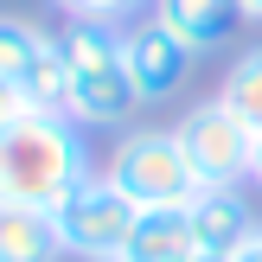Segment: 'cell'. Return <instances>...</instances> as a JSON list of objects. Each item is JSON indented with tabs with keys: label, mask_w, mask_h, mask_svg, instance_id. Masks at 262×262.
Returning a JSON list of instances; mask_svg holds the SVG:
<instances>
[{
	"label": "cell",
	"mask_w": 262,
	"mask_h": 262,
	"mask_svg": "<svg viewBox=\"0 0 262 262\" xmlns=\"http://www.w3.org/2000/svg\"><path fill=\"white\" fill-rule=\"evenodd\" d=\"M90 166V141L71 115H26L0 135V211H58Z\"/></svg>",
	"instance_id": "6da1fadb"
},
{
	"label": "cell",
	"mask_w": 262,
	"mask_h": 262,
	"mask_svg": "<svg viewBox=\"0 0 262 262\" xmlns=\"http://www.w3.org/2000/svg\"><path fill=\"white\" fill-rule=\"evenodd\" d=\"M64 51V71H71V115L77 128H122L128 115L141 109L135 83H128V64H122V26H102V19H71L58 32Z\"/></svg>",
	"instance_id": "7a4b0ae2"
},
{
	"label": "cell",
	"mask_w": 262,
	"mask_h": 262,
	"mask_svg": "<svg viewBox=\"0 0 262 262\" xmlns=\"http://www.w3.org/2000/svg\"><path fill=\"white\" fill-rule=\"evenodd\" d=\"M102 179H109L115 192H128L141 211H186V205L205 192L199 166L186 160V147H179L173 128H128V135L109 147Z\"/></svg>",
	"instance_id": "3957f363"
},
{
	"label": "cell",
	"mask_w": 262,
	"mask_h": 262,
	"mask_svg": "<svg viewBox=\"0 0 262 262\" xmlns=\"http://www.w3.org/2000/svg\"><path fill=\"white\" fill-rule=\"evenodd\" d=\"M51 224H58V243H64L71 262H122L128 237H135V224H141V205L128 199V192H115L102 173H90L83 186L51 211Z\"/></svg>",
	"instance_id": "277c9868"
},
{
	"label": "cell",
	"mask_w": 262,
	"mask_h": 262,
	"mask_svg": "<svg viewBox=\"0 0 262 262\" xmlns=\"http://www.w3.org/2000/svg\"><path fill=\"white\" fill-rule=\"evenodd\" d=\"M179 147H186V160L199 166L205 186H237V179H250V160H256V128L243 122L230 102H192L186 115L173 122Z\"/></svg>",
	"instance_id": "5b68a950"
},
{
	"label": "cell",
	"mask_w": 262,
	"mask_h": 262,
	"mask_svg": "<svg viewBox=\"0 0 262 262\" xmlns=\"http://www.w3.org/2000/svg\"><path fill=\"white\" fill-rule=\"evenodd\" d=\"M122 64H128V83H135L141 109H147V102L179 96V83H186V71H192V51L179 45L166 26L128 19V26H122Z\"/></svg>",
	"instance_id": "8992f818"
},
{
	"label": "cell",
	"mask_w": 262,
	"mask_h": 262,
	"mask_svg": "<svg viewBox=\"0 0 262 262\" xmlns=\"http://www.w3.org/2000/svg\"><path fill=\"white\" fill-rule=\"evenodd\" d=\"M186 217H192V237H199V250H205V256H217V262H230L243 243L256 237V211H250V199H243L237 186H205L199 199L186 205Z\"/></svg>",
	"instance_id": "52a82bcc"
},
{
	"label": "cell",
	"mask_w": 262,
	"mask_h": 262,
	"mask_svg": "<svg viewBox=\"0 0 262 262\" xmlns=\"http://www.w3.org/2000/svg\"><path fill=\"white\" fill-rule=\"evenodd\" d=\"M147 19L166 26V32H173L192 58H205V51H217L230 32H237L243 7H237V0H154Z\"/></svg>",
	"instance_id": "ba28073f"
},
{
	"label": "cell",
	"mask_w": 262,
	"mask_h": 262,
	"mask_svg": "<svg viewBox=\"0 0 262 262\" xmlns=\"http://www.w3.org/2000/svg\"><path fill=\"white\" fill-rule=\"evenodd\" d=\"M199 237H192V217L186 211H141L135 237H128L122 262H199Z\"/></svg>",
	"instance_id": "9c48e42d"
},
{
	"label": "cell",
	"mask_w": 262,
	"mask_h": 262,
	"mask_svg": "<svg viewBox=\"0 0 262 262\" xmlns=\"http://www.w3.org/2000/svg\"><path fill=\"white\" fill-rule=\"evenodd\" d=\"M0 262H64L51 211H0Z\"/></svg>",
	"instance_id": "30bf717a"
},
{
	"label": "cell",
	"mask_w": 262,
	"mask_h": 262,
	"mask_svg": "<svg viewBox=\"0 0 262 262\" xmlns=\"http://www.w3.org/2000/svg\"><path fill=\"white\" fill-rule=\"evenodd\" d=\"M26 102H32L38 115H64V102H71V71H64V51H58V32H45V45H38L32 71H26Z\"/></svg>",
	"instance_id": "8fae6325"
},
{
	"label": "cell",
	"mask_w": 262,
	"mask_h": 262,
	"mask_svg": "<svg viewBox=\"0 0 262 262\" xmlns=\"http://www.w3.org/2000/svg\"><path fill=\"white\" fill-rule=\"evenodd\" d=\"M217 102H230V109H237L243 122L262 135V45L237 51V64H230L224 83H217Z\"/></svg>",
	"instance_id": "7c38bea8"
},
{
	"label": "cell",
	"mask_w": 262,
	"mask_h": 262,
	"mask_svg": "<svg viewBox=\"0 0 262 262\" xmlns=\"http://www.w3.org/2000/svg\"><path fill=\"white\" fill-rule=\"evenodd\" d=\"M38 45H45V32L26 19H7L0 13V83H26V71H32Z\"/></svg>",
	"instance_id": "4fadbf2b"
},
{
	"label": "cell",
	"mask_w": 262,
	"mask_h": 262,
	"mask_svg": "<svg viewBox=\"0 0 262 262\" xmlns=\"http://www.w3.org/2000/svg\"><path fill=\"white\" fill-rule=\"evenodd\" d=\"M71 19H102V26H128L154 7V0H58Z\"/></svg>",
	"instance_id": "5bb4252c"
},
{
	"label": "cell",
	"mask_w": 262,
	"mask_h": 262,
	"mask_svg": "<svg viewBox=\"0 0 262 262\" xmlns=\"http://www.w3.org/2000/svg\"><path fill=\"white\" fill-rule=\"evenodd\" d=\"M26 115H32V102H26V90H19V83H0V135H7V128H19Z\"/></svg>",
	"instance_id": "9a60e30c"
},
{
	"label": "cell",
	"mask_w": 262,
	"mask_h": 262,
	"mask_svg": "<svg viewBox=\"0 0 262 262\" xmlns=\"http://www.w3.org/2000/svg\"><path fill=\"white\" fill-rule=\"evenodd\" d=\"M230 262H262V224H256V237H250V243H243V250H237V256H230Z\"/></svg>",
	"instance_id": "2e32d148"
},
{
	"label": "cell",
	"mask_w": 262,
	"mask_h": 262,
	"mask_svg": "<svg viewBox=\"0 0 262 262\" xmlns=\"http://www.w3.org/2000/svg\"><path fill=\"white\" fill-rule=\"evenodd\" d=\"M250 179L262 186V135H256V160H250Z\"/></svg>",
	"instance_id": "e0dca14e"
},
{
	"label": "cell",
	"mask_w": 262,
	"mask_h": 262,
	"mask_svg": "<svg viewBox=\"0 0 262 262\" xmlns=\"http://www.w3.org/2000/svg\"><path fill=\"white\" fill-rule=\"evenodd\" d=\"M243 7V19H262V0H237Z\"/></svg>",
	"instance_id": "ac0fdd59"
},
{
	"label": "cell",
	"mask_w": 262,
	"mask_h": 262,
	"mask_svg": "<svg viewBox=\"0 0 262 262\" xmlns=\"http://www.w3.org/2000/svg\"><path fill=\"white\" fill-rule=\"evenodd\" d=\"M199 262H217V256H199Z\"/></svg>",
	"instance_id": "d6986e66"
}]
</instances>
